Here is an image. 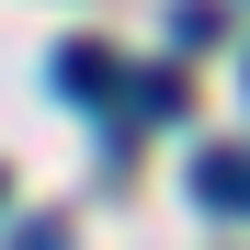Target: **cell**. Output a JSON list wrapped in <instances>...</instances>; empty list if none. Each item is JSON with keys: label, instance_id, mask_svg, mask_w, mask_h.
<instances>
[{"label": "cell", "instance_id": "obj_1", "mask_svg": "<svg viewBox=\"0 0 250 250\" xmlns=\"http://www.w3.org/2000/svg\"><path fill=\"white\" fill-rule=\"evenodd\" d=\"M193 205L205 216H250V148H205L193 159Z\"/></svg>", "mask_w": 250, "mask_h": 250}, {"label": "cell", "instance_id": "obj_2", "mask_svg": "<svg viewBox=\"0 0 250 250\" xmlns=\"http://www.w3.org/2000/svg\"><path fill=\"white\" fill-rule=\"evenodd\" d=\"M46 80H57V91H80V103H114V91H125L103 46H57V68H46Z\"/></svg>", "mask_w": 250, "mask_h": 250}, {"label": "cell", "instance_id": "obj_3", "mask_svg": "<svg viewBox=\"0 0 250 250\" xmlns=\"http://www.w3.org/2000/svg\"><path fill=\"white\" fill-rule=\"evenodd\" d=\"M12 250H68V239L57 228H12Z\"/></svg>", "mask_w": 250, "mask_h": 250}]
</instances>
